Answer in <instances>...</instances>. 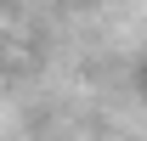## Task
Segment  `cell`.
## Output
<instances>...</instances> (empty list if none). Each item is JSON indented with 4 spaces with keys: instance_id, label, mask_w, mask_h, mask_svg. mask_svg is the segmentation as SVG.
<instances>
[{
    "instance_id": "obj_2",
    "label": "cell",
    "mask_w": 147,
    "mask_h": 141,
    "mask_svg": "<svg viewBox=\"0 0 147 141\" xmlns=\"http://www.w3.org/2000/svg\"><path fill=\"white\" fill-rule=\"evenodd\" d=\"M0 56H6V51H0Z\"/></svg>"
},
{
    "instance_id": "obj_1",
    "label": "cell",
    "mask_w": 147,
    "mask_h": 141,
    "mask_svg": "<svg viewBox=\"0 0 147 141\" xmlns=\"http://www.w3.org/2000/svg\"><path fill=\"white\" fill-rule=\"evenodd\" d=\"M136 90H142V102H147V62H136Z\"/></svg>"
}]
</instances>
